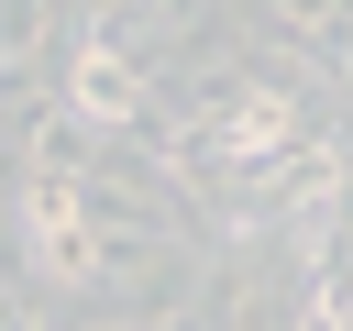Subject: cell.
Masks as SVG:
<instances>
[{"mask_svg":"<svg viewBox=\"0 0 353 331\" xmlns=\"http://www.w3.org/2000/svg\"><path fill=\"white\" fill-rule=\"evenodd\" d=\"M22 232H33V265L44 276H88L99 265V243H88V210H77V188L44 166V177H22Z\"/></svg>","mask_w":353,"mask_h":331,"instance_id":"obj_1","label":"cell"},{"mask_svg":"<svg viewBox=\"0 0 353 331\" xmlns=\"http://www.w3.org/2000/svg\"><path fill=\"white\" fill-rule=\"evenodd\" d=\"M66 110L99 121V132H121V121L143 110V66H132L121 44H77V66H66Z\"/></svg>","mask_w":353,"mask_h":331,"instance_id":"obj_2","label":"cell"},{"mask_svg":"<svg viewBox=\"0 0 353 331\" xmlns=\"http://www.w3.org/2000/svg\"><path fill=\"white\" fill-rule=\"evenodd\" d=\"M33 22H44L33 0H0V66H22V55H33Z\"/></svg>","mask_w":353,"mask_h":331,"instance_id":"obj_3","label":"cell"},{"mask_svg":"<svg viewBox=\"0 0 353 331\" xmlns=\"http://www.w3.org/2000/svg\"><path fill=\"white\" fill-rule=\"evenodd\" d=\"M276 11H287V22H320V11H331V0H276Z\"/></svg>","mask_w":353,"mask_h":331,"instance_id":"obj_4","label":"cell"}]
</instances>
